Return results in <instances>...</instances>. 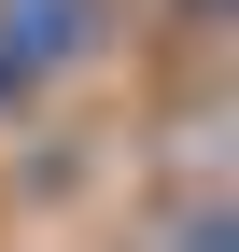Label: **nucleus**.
<instances>
[{"instance_id":"1","label":"nucleus","mask_w":239,"mask_h":252,"mask_svg":"<svg viewBox=\"0 0 239 252\" xmlns=\"http://www.w3.org/2000/svg\"><path fill=\"white\" fill-rule=\"evenodd\" d=\"M28 28H71V56H84L99 0H28ZM0 42H14V14H0ZM14 70H56V42H14Z\"/></svg>"},{"instance_id":"2","label":"nucleus","mask_w":239,"mask_h":252,"mask_svg":"<svg viewBox=\"0 0 239 252\" xmlns=\"http://www.w3.org/2000/svg\"><path fill=\"white\" fill-rule=\"evenodd\" d=\"M169 252H225V238H211V210H197V224H169Z\"/></svg>"}]
</instances>
